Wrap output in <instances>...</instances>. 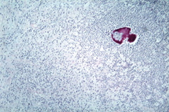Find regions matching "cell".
<instances>
[{
  "label": "cell",
  "mask_w": 169,
  "mask_h": 112,
  "mask_svg": "<svg viewBox=\"0 0 169 112\" xmlns=\"http://www.w3.org/2000/svg\"><path fill=\"white\" fill-rule=\"evenodd\" d=\"M131 29L128 27L120 28L119 29H116L112 34L113 40L118 44H121L123 41L125 39L128 35L129 34Z\"/></svg>",
  "instance_id": "6da1fadb"
},
{
  "label": "cell",
  "mask_w": 169,
  "mask_h": 112,
  "mask_svg": "<svg viewBox=\"0 0 169 112\" xmlns=\"http://www.w3.org/2000/svg\"><path fill=\"white\" fill-rule=\"evenodd\" d=\"M135 38H136V36L135 34H131L129 36V39H128V42H134Z\"/></svg>",
  "instance_id": "7a4b0ae2"
}]
</instances>
